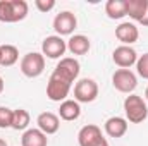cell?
<instances>
[{
	"label": "cell",
	"instance_id": "1",
	"mask_svg": "<svg viewBox=\"0 0 148 146\" xmlns=\"http://www.w3.org/2000/svg\"><path fill=\"white\" fill-rule=\"evenodd\" d=\"M124 113H126V120L131 124H141L145 122L148 117V105L145 98H141L140 95H127L124 100Z\"/></svg>",
	"mask_w": 148,
	"mask_h": 146
},
{
	"label": "cell",
	"instance_id": "2",
	"mask_svg": "<svg viewBox=\"0 0 148 146\" xmlns=\"http://www.w3.org/2000/svg\"><path fill=\"white\" fill-rule=\"evenodd\" d=\"M28 10L24 0H0V23H19L26 19Z\"/></svg>",
	"mask_w": 148,
	"mask_h": 146
},
{
	"label": "cell",
	"instance_id": "3",
	"mask_svg": "<svg viewBox=\"0 0 148 146\" xmlns=\"http://www.w3.org/2000/svg\"><path fill=\"white\" fill-rule=\"evenodd\" d=\"M73 83H69L67 79H64L62 76H59L57 72H52L48 83H47V96L50 102H66L69 93H71Z\"/></svg>",
	"mask_w": 148,
	"mask_h": 146
},
{
	"label": "cell",
	"instance_id": "4",
	"mask_svg": "<svg viewBox=\"0 0 148 146\" xmlns=\"http://www.w3.org/2000/svg\"><path fill=\"white\" fill-rule=\"evenodd\" d=\"M19 69H21V72L24 74L26 77H29V79L41 76L43 71H45V57H43V53H40V52H29V53H26L21 59Z\"/></svg>",
	"mask_w": 148,
	"mask_h": 146
},
{
	"label": "cell",
	"instance_id": "5",
	"mask_svg": "<svg viewBox=\"0 0 148 146\" xmlns=\"http://www.w3.org/2000/svg\"><path fill=\"white\" fill-rule=\"evenodd\" d=\"M98 96V84L90 77H83L74 84V100L77 103H91Z\"/></svg>",
	"mask_w": 148,
	"mask_h": 146
},
{
	"label": "cell",
	"instance_id": "6",
	"mask_svg": "<svg viewBox=\"0 0 148 146\" xmlns=\"http://www.w3.org/2000/svg\"><path fill=\"white\" fill-rule=\"evenodd\" d=\"M112 84L117 91L126 93V95H133V91L138 86V77L129 69H117L112 74Z\"/></svg>",
	"mask_w": 148,
	"mask_h": 146
},
{
	"label": "cell",
	"instance_id": "7",
	"mask_svg": "<svg viewBox=\"0 0 148 146\" xmlns=\"http://www.w3.org/2000/svg\"><path fill=\"white\" fill-rule=\"evenodd\" d=\"M76 28H77V17L71 10H62L53 17V29L57 36H73Z\"/></svg>",
	"mask_w": 148,
	"mask_h": 146
},
{
	"label": "cell",
	"instance_id": "8",
	"mask_svg": "<svg viewBox=\"0 0 148 146\" xmlns=\"http://www.w3.org/2000/svg\"><path fill=\"white\" fill-rule=\"evenodd\" d=\"M66 52H67V41L62 36L52 35L47 36L41 43V53L47 59H62Z\"/></svg>",
	"mask_w": 148,
	"mask_h": 146
},
{
	"label": "cell",
	"instance_id": "9",
	"mask_svg": "<svg viewBox=\"0 0 148 146\" xmlns=\"http://www.w3.org/2000/svg\"><path fill=\"white\" fill-rule=\"evenodd\" d=\"M112 60L117 67L121 69H129L131 65H136L138 62V53L133 46H127V45H121L114 50L112 53Z\"/></svg>",
	"mask_w": 148,
	"mask_h": 146
},
{
	"label": "cell",
	"instance_id": "10",
	"mask_svg": "<svg viewBox=\"0 0 148 146\" xmlns=\"http://www.w3.org/2000/svg\"><path fill=\"white\" fill-rule=\"evenodd\" d=\"M53 72H57L59 76H62L64 79H67L69 83L74 84L79 72H81V65H79V62L74 57H62L59 60V64L55 65Z\"/></svg>",
	"mask_w": 148,
	"mask_h": 146
},
{
	"label": "cell",
	"instance_id": "11",
	"mask_svg": "<svg viewBox=\"0 0 148 146\" xmlns=\"http://www.w3.org/2000/svg\"><path fill=\"white\" fill-rule=\"evenodd\" d=\"M36 124H38V129L41 132H45L47 136L55 134L60 129V119L53 112H41L36 117Z\"/></svg>",
	"mask_w": 148,
	"mask_h": 146
},
{
	"label": "cell",
	"instance_id": "12",
	"mask_svg": "<svg viewBox=\"0 0 148 146\" xmlns=\"http://www.w3.org/2000/svg\"><path fill=\"white\" fill-rule=\"evenodd\" d=\"M102 129L95 124H88L83 126L77 132V143L79 146H95L100 139H102Z\"/></svg>",
	"mask_w": 148,
	"mask_h": 146
},
{
	"label": "cell",
	"instance_id": "13",
	"mask_svg": "<svg viewBox=\"0 0 148 146\" xmlns=\"http://www.w3.org/2000/svg\"><path fill=\"white\" fill-rule=\"evenodd\" d=\"M115 38H117L122 45L131 46L133 43L138 41L140 31H138L136 24H133V23H121V24L115 28Z\"/></svg>",
	"mask_w": 148,
	"mask_h": 146
},
{
	"label": "cell",
	"instance_id": "14",
	"mask_svg": "<svg viewBox=\"0 0 148 146\" xmlns=\"http://www.w3.org/2000/svg\"><path fill=\"white\" fill-rule=\"evenodd\" d=\"M103 129L107 132L109 138H122L126 132H127V120L124 117H119V115H114V117H109L103 124Z\"/></svg>",
	"mask_w": 148,
	"mask_h": 146
},
{
	"label": "cell",
	"instance_id": "15",
	"mask_svg": "<svg viewBox=\"0 0 148 146\" xmlns=\"http://www.w3.org/2000/svg\"><path fill=\"white\" fill-rule=\"evenodd\" d=\"M21 146H48V138L38 127L26 129L21 138Z\"/></svg>",
	"mask_w": 148,
	"mask_h": 146
},
{
	"label": "cell",
	"instance_id": "16",
	"mask_svg": "<svg viewBox=\"0 0 148 146\" xmlns=\"http://www.w3.org/2000/svg\"><path fill=\"white\" fill-rule=\"evenodd\" d=\"M90 48H91V41L84 35H73L67 40V50L73 55H86Z\"/></svg>",
	"mask_w": 148,
	"mask_h": 146
},
{
	"label": "cell",
	"instance_id": "17",
	"mask_svg": "<svg viewBox=\"0 0 148 146\" xmlns=\"http://www.w3.org/2000/svg\"><path fill=\"white\" fill-rule=\"evenodd\" d=\"M81 115V105L76 100H66L60 103L59 107V119L66 120V122H73L77 120Z\"/></svg>",
	"mask_w": 148,
	"mask_h": 146
},
{
	"label": "cell",
	"instance_id": "18",
	"mask_svg": "<svg viewBox=\"0 0 148 146\" xmlns=\"http://www.w3.org/2000/svg\"><path fill=\"white\" fill-rule=\"evenodd\" d=\"M148 0H126V16H129L133 21L140 23L147 12Z\"/></svg>",
	"mask_w": 148,
	"mask_h": 146
},
{
	"label": "cell",
	"instance_id": "19",
	"mask_svg": "<svg viewBox=\"0 0 148 146\" xmlns=\"http://www.w3.org/2000/svg\"><path fill=\"white\" fill-rule=\"evenodd\" d=\"M19 60V50L14 45H0V65L10 67Z\"/></svg>",
	"mask_w": 148,
	"mask_h": 146
},
{
	"label": "cell",
	"instance_id": "20",
	"mask_svg": "<svg viewBox=\"0 0 148 146\" xmlns=\"http://www.w3.org/2000/svg\"><path fill=\"white\" fill-rule=\"evenodd\" d=\"M29 122H31V115H29L28 110L16 108L14 115H12V127L10 129H14V131H26Z\"/></svg>",
	"mask_w": 148,
	"mask_h": 146
},
{
	"label": "cell",
	"instance_id": "21",
	"mask_svg": "<svg viewBox=\"0 0 148 146\" xmlns=\"http://www.w3.org/2000/svg\"><path fill=\"white\" fill-rule=\"evenodd\" d=\"M105 14L110 19L126 17V0H109L105 3Z\"/></svg>",
	"mask_w": 148,
	"mask_h": 146
},
{
	"label": "cell",
	"instance_id": "22",
	"mask_svg": "<svg viewBox=\"0 0 148 146\" xmlns=\"http://www.w3.org/2000/svg\"><path fill=\"white\" fill-rule=\"evenodd\" d=\"M12 115H14V110L7 108V107H0V129L12 127Z\"/></svg>",
	"mask_w": 148,
	"mask_h": 146
},
{
	"label": "cell",
	"instance_id": "23",
	"mask_svg": "<svg viewBox=\"0 0 148 146\" xmlns=\"http://www.w3.org/2000/svg\"><path fill=\"white\" fill-rule=\"evenodd\" d=\"M136 71H138V76H141L143 79H148V53H143L141 57H138Z\"/></svg>",
	"mask_w": 148,
	"mask_h": 146
},
{
	"label": "cell",
	"instance_id": "24",
	"mask_svg": "<svg viewBox=\"0 0 148 146\" xmlns=\"http://www.w3.org/2000/svg\"><path fill=\"white\" fill-rule=\"evenodd\" d=\"M35 7L40 12L47 14V12H50L55 7V0H35Z\"/></svg>",
	"mask_w": 148,
	"mask_h": 146
},
{
	"label": "cell",
	"instance_id": "25",
	"mask_svg": "<svg viewBox=\"0 0 148 146\" xmlns=\"http://www.w3.org/2000/svg\"><path fill=\"white\" fill-rule=\"evenodd\" d=\"M140 24H141V26H147V28H148V7H147V12H145L143 19L140 21Z\"/></svg>",
	"mask_w": 148,
	"mask_h": 146
},
{
	"label": "cell",
	"instance_id": "26",
	"mask_svg": "<svg viewBox=\"0 0 148 146\" xmlns=\"http://www.w3.org/2000/svg\"><path fill=\"white\" fill-rule=\"evenodd\" d=\"M95 146H109V141H107L105 138H102V139H100V141H98Z\"/></svg>",
	"mask_w": 148,
	"mask_h": 146
},
{
	"label": "cell",
	"instance_id": "27",
	"mask_svg": "<svg viewBox=\"0 0 148 146\" xmlns=\"http://www.w3.org/2000/svg\"><path fill=\"white\" fill-rule=\"evenodd\" d=\"M3 88H5V83H3V79H2V76H0V95L3 93Z\"/></svg>",
	"mask_w": 148,
	"mask_h": 146
},
{
	"label": "cell",
	"instance_id": "28",
	"mask_svg": "<svg viewBox=\"0 0 148 146\" xmlns=\"http://www.w3.org/2000/svg\"><path fill=\"white\" fill-rule=\"evenodd\" d=\"M0 146H9V145H7V141H5V139H2V138H0Z\"/></svg>",
	"mask_w": 148,
	"mask_h": 146
},
{
	"label": "cell",
	"instance_id": "29",
	"mask_svg": "<svg viewBox=\"0 0 148 146\" xmlns=\"http://www.w3.org/2000/svg\"><path fill=\"white\" fill-rule=\"evenodd\" d=\"M145 102H148V86H147V89H145Z\"/></svg>",
	"mask_w": 148,
	"mask_h": 146
}]
</instances>
